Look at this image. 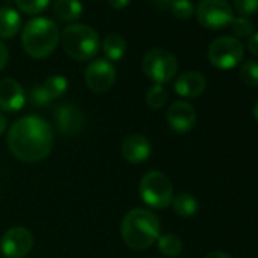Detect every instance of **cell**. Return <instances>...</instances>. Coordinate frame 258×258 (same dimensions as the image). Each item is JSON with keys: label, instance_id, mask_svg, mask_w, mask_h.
I'll use <instances>...</instances> for the list:
<instances>
[{"label": "cell", "instance_id": "1f68e13d", "mask_svg": "<svg viewBox=\"0 0 258 258\" xmlns=\"http://www.w3.org/2000/svg\"><path fill=\"white\" fill-rule=\"evenodd\" d=\"M205 258H232V256L229 253H225V252L217 250V252H210Z\"/></svg>", "mask_w": 258, "mask_h": 258}, {"label": "cell", "instance_id": "ac0fdd59", "mask_svg": "<svg viewBox=\"0 0 258 258\" xmlns=\"http://www.w3.org/2000/svg\"><path fill=\"white\" fill-rule=\"evenodd\" d=\"M53 13L62 22H75L82 16V4L79 0H55Z\"/></svg>", "mask_w": 258, "mask_h": 258}, {"label": "cell", "instance_id": "d6a6232c", "mask_svg": "<svg viewBox=\"0 0 258 258\" xmlns=\"http://www.w3.org/2000/svg\"><path fill=\"white\" fill-rule=\"evenodd\" d=\"M7 117L2 115V112H0V134H4V131L7 129Z\"/></svg>", "mask_w": 258, "mask_h": 258}, {"label": "cell", "instance_id": "9c48e42d", "mask_svg": "<svg viewBox=\"0 0 258 258\" xmlns=\"http://www.w3.org/2000/svg\"><path fill=\"white\" fill-rule=\"evenodd\" d=\"M34 246V237L23 226L10 228L0 238V250L7 258H25Z\"/></svg>", "mask_w": 258, "mask_h": 258}, {"label": "cell", "instance_id": "e575fe53", "mask_svg": "<svg viewBox=\"0 0 258 258\" xmlns=\"http://www.w3.org/2000/svg\"><path fill=\"white\" fill-rule=\"evenodd\" d=\"M0 196H2V193H0Z\"/></svg>", "mask_w": 258, "mask_h": 258}, {"label": "cell", "instance_id": "4316f807", "mask_svg": "<svg viewBox=\"0 0 258 258\" xmlns=\"http://www.w3.org/2000/svg\"><path fill=\"white\" fill-rule=\"evenodd\" d=\"M234 8L240 17H250L258 13V0H234Z\"/></svg>", "mask_w": 258, "mask_h": 258}, {"label": "cell", "instance_id": "e0dca14e", "mask_svg": "<svg viewBox=\"0 0 258 258\" xmlns=\"http://www.w3.org/2000/svg\"><path fill=\"white\" fill-rule=\"evenodd\" d=\"M22 28V17L20 14L10 7L0 8V38L10 40L17 35Z\"/></svg>", "mask_w": 258, "mask_h": 258}, {"label": "cell", "instance_id": "44dd1931", "mask_svg": "<svg viewBox=\"0 0 258 258\" xmlns=\"http://www.w3.org/2000/svg\"><path fill=\"white\" fill-rule=\"evenodd\" d=\"M158 250L167 256H176L182 250V240L176 234H163L157 240Z\"/></svg>", "mask_w": 258, "mask_h": 258}, {"label": "cell", "instance_id": "f546056e", "mask_svg": "<svg viewBox=\"0 0 258 258\" xmlns=\"http://www.w3.org/2000/svg\"><path fill=\"white\" fill-rule=\"evenodd\" d=\"M108 4L114 8V10H123L127 7L129 0H108Z\"/></svg>", "mask_w": 258, "mask_h": 258}, {"label": "cell", "instance_id": "83f0119b", "mask_svg": "<svg viewBox=\"0 0 258 258\" xmlns=\"http://www.w3.org/2000/svg\"><path fill=\"white\" fill-rule=\"evenodd\" d=\"M8 59H10V50L7 47V44L2 40H0V72H2L7 67Z\"/></svg>", "mask_w": 258, "mask_h": 258}, {"label": "cell", "instance_id": "ffe728a7", "mask_svg": "<svg viewBox=\"0 0 258 258\" xmlns=\"http://www.w3.org/2000/svg\"><path fill=\"white\" fill-rule=\"evenodd\" d=\"M172 205L175 213L181 217H191L199 210V204L196 198L190 193H179L178 196L173 198Z\"/></svg>", "mask_w": 258, "mask_h": 258}, {"label": "cell", "instance_id": "3957f363", "mask_svg": "<svg viewBox=\"0 0 258 258\" xmlns=\"http://www.w3.org/2000/svg\"><path fill=\"white\" fill-rule=\"evenodd\" d=\"M59 29L55 22L47 17L31 19L22 31L23 50L35 59L50 56L59 44Z\"/></svg>", "mask_w": 258, "mask_h": 258}, {"label": "cell", "instance_id": "5bb4252c", "mask_svg": "<svg viewBox=\"0 0 258 258\" xmlns=\"http://www.w3.org/2000/svg\"><path fill=\"white\" fill-rule=\"evenodd\" d=\"M26 94L23 87L10 78L0 81V109L5 112H17L25 106Z\"/></svg>", "mask_w": 258, "mask_h": 258}, {"label": "cell", "instance_id": "603a6c76", "mask_svg": "<svg viewBox=\"0 0 258 258\" xmlns=\"http://www.w3.org/2000/svg\"><path fill=\"white\" fill-rule=\"evenodd\" d=\"M240 79L247 87H258V62L249 59L240 67Z\"/></svg>", "mask_w": 258, "mask_h": 258}, {"label": "cell", "instance_id": "4dcf8cb0", "mask_svg": "<svg viewBox=\"0 0 258 258\" xmlns=\"http://www.w3.org/2000/svg\"><path fill=\"white\" fill-rule=\"evenodd\" d=\"M154 4H155V7H158L161 10H166V8H170L173 0H154Z\"/></svg>", "mask_w": 258, "mask_h": 258}, {"label": "cell", "instance_id": "836d02e7", "mask_svg": "<svg viewBox=\"0 0 258 258\" xmlns=\"http://www.w3.org/2000/svg\"><path fill=\"white\" fill-rule=\"evenodd\" d=\"M253 117H255V120L258 121V102H256L255 106H253Z\"/></svg>", "mask_w": 258, "mask_h": 258}, {"label": "cell", "instance_id": "8992f818", "mask_svg": "<svg viewBox=\"0 0 258 258\" xmlns=\"http://www.w3.org/2000/svg\"><path fill=\"white\" fill-rule=\"evenodd\" d=\"M142 69L151 81L163 85L175 78L178 72V61L169 50L152 49L143 56Z\"/></svg>", "mask_w": 258, "mask_h": 258}, {"label": "cell", "instance_id": "277c9868", "mask_svg": "<svg viewBox=\"0 0 258 258\" xmlns=\"http://www.w3.org/2000/svg\"><path fill=\"white\" fill-rule=\"evenodd\" d=\"M59 41L62 43L66 53L76 61L91 59L100 49V38L97 32L91 26L82 23H73L67 26L61 32Z\"/></svg>", "mask_w": 258, "mask_h": 258}, {"label": "cell", "instance_id": "ba28073f", "mask_svg": "<svg viewBox=\"0 0 258 258\" xmlns=\"http://www.w3.org/2000/svg\"><path fill=\"white\" fill-rule=\"evenodd\" d=\"M198 22L208 29H222L234 20V11L226 0H201L196 8Z\"/></svg>", "mask_w": 258, "mask_h": 258}, {"label": "cell", "instance_id": "8fae6325", "mask_svg": "<svg viewBox=\"0 0 258 258\" xmlns=\"http://www.w3.org/2000/svg\"><path fill=\"white\" fill-rule=\"evenodd\" d=\"M69 82L64 76L55 75L44 81L41 85H34L29 90V100L34 106H47L55 99L66 94Z\"/></svg>", "mask_w": 258, "mask_h": 258}, {"label": "cell", "instance_id": "6da1fadb", "mask_svg": "<svg viewBox=\"0 0 258 258\" xmlns=\"http://www.w3.org/2000/svg\"><path fill=\"white\" fill-rule=\"evenodd\" d=\"M53 134L50 124L38 115H25L8 131V148L23 163H38L52 152Z\"/></svg>", "mask_w": 258, "mask_h": 258}, {"label": "cell", "instance_id": "4fadbf2b", "mask_svg": "<svg viewBox=\"0 0 258 258\" xmlns=\"http://www.w3.org/2000/svg\"><path fill=\"white\" fill-rule=\"evenodd\" d=\"M167 123L175 133L185 134L191 131L196 123V111L193 105L185 100L173 102L167 111Z\"/></svg>", "mask_w": 258, "mask_h": 258}, {"label": "cell", "instance_id": "7402d4cb", "mask_svg": "<svg viewBox=\"0 0 258 258\" xmlns=\"http://www.w3.org/2000/svg\"><path fill=\"white\" fill-rule=\"evenodd\" d=\"M167 99H169L167 90L163 85H160V84L152 85L146 91V103L152 109H161L166 105Z\"/></svg>", "mask_w": 258, "mask_h": 258}, {"label": "cell", "instance_id": "2e32d148", "mask_svg": "<svg viewBox=\"0 0 258 258\" xmlns=\"http://www.w3.org/2000/svg\"><path fill=\"white\" fill-rule=\"evenodd\" d=\"M207 88V79L199 72H185L175 81V91L178 96L191 99L201 96Z\"/></svg>", "mask_w": 258, "mask_h": 258}, {"label": "cell", "instance_id": "52a82bcc", "mask_svg": "<svg viewBox=\"0 0 258 258\" xmlns=\"http://www.w3.org/2000/svg\"><path fill=\"white\" fill-rule=\"evenodd\" d=\"M244 56V47L235 37H219L208 47L210 62L220 70H231Z\"/></svg>", "mask_w": 258, "mask_h": 258}, {"label": "cell", "instance_id": "7c38bea8", "mask_svg": "<svg viewBox=\"0 0 258 258\" xmlns=\"http://www.w3.org/2000/svg\"><path fill=\"white\" fill-rule=\"evenodd\" d=\"M55 121L59 133L64 136H76L82 131L85 117L82 109L73 103L59 105L55 111Z\"/></svg>", "mask_w": 258, "mask_h": 258}, {"label": "cell", "instance_id": "5b68a950", "mask_svg": "<svg viewBox=\"0 0 258 258\" xmlns=\"http://www.w3.org/2000/svg\"><path fill=\"white\" fill-rule=\"evenodd\" d=\"M143 202L155 210H166L172 205L175 198L170 179L160 170L148 172L139 184Z\"/></svg>", "mask_w": 258, "mask_h": 258}, {"label": "cell", "instance_id": "30bf717a", "mask_svg": "<svg viewBox=\"0 0 258 258\" xmlns=\"http://www.w3.org/2000/svg\"><path fill=\"white\" fill-rule=\"evenodd\" d=\"M115 67L111 61L97 58L88 64L85 69V84L93 93H105L111 90L115 82Z\"/></svg>", "mask_w": 258, "mask_h": 258}, {"label": "cell", "instance_id": "484cf974", "mask_svg": "<svg viewBox=\"0 0 258 258\" xmlns=\"http://www.w3.org/2000/svg\"><path fill=\"white\" fill-rule=\"evenodd\" d=\"M231 29L238 38H249L253 34V25L246 17H237L231 22Z\"/></svg>", "mask_w": 258, "mask_h": 258}, {"label": "cell", "instance_id": "d6986e66", "mask_svg": "<svg viewBox=\"0 0 258 258\" xmlns=\"http://www.w3.org/2000/svg\"><path fill=\"white\" fill-rule=\"evenodd\" d=\"M103 53L111 61H118L126 52V41L118 34H108L102 43Z\"/></svg>", "mask_w": 258, "mask_h": 258}, {"label": "cell", "instance_id": "d4e9b609", "mask_svg": "<svg viewBox=\"0 0 258 258\" xmlns=\"http://www.w3.org/2000/svg\"><path fill=\"white\" fill-rule=\"evenodd\" d=\"M50 0H16V5L26 14L35 16L43 13L47 5H49Z\"/></svg>", "mask_w": 258, "mask_h": 258}, {"label": "cell", "instance_id": "7a4b0ae2", "mask_svg": "<svg viewBox=\"0 0 258 258\" xmlns=\"http://www.w3.org/2000/svg\"><path fill=\"white\" fill-rule=\"evenodd\" d=\"M160 231L158 217L145 208H134L126 213L120 226L123 241L134 250H143L157 243Z\"/></svg>", "mask_w": 258, "mask_h": 258}, {"label": "cell", "instance_id": "f1b7e54d", "mask_svg": "<svg viewBox=\"0 0 258 258\" xmlns=\"http://www.w3.org/2000/svg\"><path fill=\"white\" fill-rule=\"evenodd\" d=\"M247 50L258 58V32H253L247 40Z\"/></svg>", "mask_w": 258, "mask_h": 258}, {"label": "cell", "instance_id": "cb8c5ba5", "mask_svg": "<svg viewBox=\"0 0 258 258\" xmlns=\"http://www.w3.org/2000/svg\"><path fill=\"white\" fill-rule=\"evenodd\" d=\"M170 10H172V14L178 20H188L195 13V7L191 4V0H173Z\"/></svg>", "mask_w": 258, "mask_h": 258}, {"label": "cell", "instance_id": "9a60e30c", "mask_svg": "<svg viewBox=\"0 0 258 258\" xmlns=\"http://www.w3.org/2000/svg\"><path fill=\"white\" fill-rule=\"evenodd\" d=\"M151 142L142 134L127 136L121 143V155L127 163L140 164L145 163L151 155Z\"/></svg>", "mask_w": 258, "mask_h": 258}]
</instances>
